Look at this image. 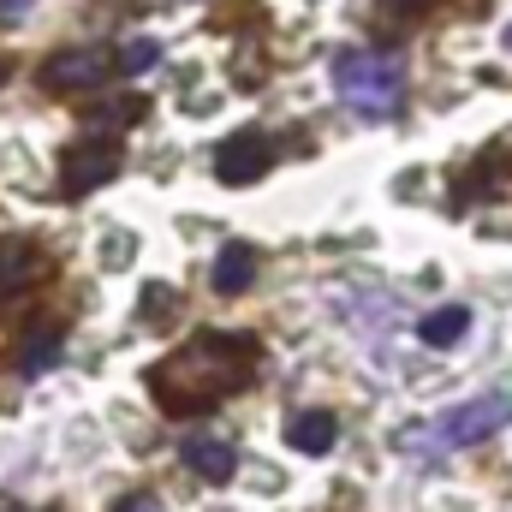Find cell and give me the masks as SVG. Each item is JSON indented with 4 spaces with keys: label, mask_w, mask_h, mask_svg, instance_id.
I'll list each match as a JSON object with an SVG mask.
<instances>
[{
    "label": "cell",
    "mask_w": 512,
    "mask_h": 512,
    "mask_svg": "<svg viewBox=\"0 0 512 512\" xmlns=\"http://www.w3.org/2000/svg\"><path fill=\"white\" fill-rule=\"evenodd\" d=\"M334 90L352 102V114L393 120L399 102H405V66L393 54H376V48H346L334 60Z\"/></svg>",
    "instance_id": "obj_3"
},
{
    "label": "cell",
    "mask_w": 512,
    "mask_h": 512,
    "mask_svg": "<svg viewBox=\"0 0 512 512\" xmlns=\"http://www.w3.org/2000/svg\"><path fill=\"white\" fill-rule=\"evenodd\" d=\"M114 78V54L108 48H66L42 66V90L48 96H90Z\"/></svg>",
    "instance_id": "obj_4"
},
{
    "label": "cell",
    "mask_w": 512,
    "mask_h": 512,
    "mask_svg": "<svg viewBox=\"0 0 512 512\" xmlns=\"http://www.w3.org/2000/svg\"><path fill=\"white\" fill-rule=\"evenodd\" d=\"M251 280H256V251L233 239L227 251L215 256V292H221V298H239V292H245Z\"/></svg>",
    "instance_id": "obj_11"
},
{
    "label": "cell",
    "mask_w": 512,
    "mask_h": 512,
    "mask_svg": "<svg viewBox=\"0 0 512 512\" xmlns=\"http://www.w3.org/2000/svg\"><path fill=\"white\" fill-rule=\"evenodd\" d=\"M507 423H512V387H501V393H477V399H465V405H453V411L405 429L399 447L405 453H459V447H483Z\"/></svg>",
    "instance_id": "obj_2"
},
{
    "label": "cell",
    "mask_w": 512,
    "mask_h": 512,
    "mask_svg": "<svg viewBox=\"0 0 512 512\" xmlns=\"http://www.w3.org/2000/svg\"><path fill=\"white\" fill-rule=\"evenodd\" d=\"M131 239H108V245H102V262H108V268H126V262H131Z\"/></svg>",
    "instance_id": "obj_16"
},
{
    "label": "cell",
    "mask_w": 512,
    "mask_h": 512,
    "mask_svg": "<svg viewBox=\"0 0 512 512\" xmlns=\"http://www.w3.org/2000/svg\"><path fill=\"white\" fill-rule=\"evenodd\" d=\"M114 173H120L114 137H84V143L66 149V161H60V191H66V197H90V191L108 185Z\"/></svg>",
    "instance_id": "obj_5"
},
{
    "label": "cell",
    "mask_w": 512,
    "mask_h": 512,
    "mask_svg": "<svg viewBox=\"0 0 512 512\" xmlns=\"http://www.w3.org/2000/svg\"><path fill=\"white\" fill-rule=\"evenodd\" d=\"M262 370V340L256 334H191L173 358H161L149 370V387H155V405L167 417H197V411H215L221 399L245 393L251 376Z\"/></svg>",
    "instance_id": "obj_1"
},
{
    "label": "cell",
    "mask_w": 512,
    "mask_h": 512,
    "mask_svg": "<svg viewBox=\"0 0 512 512\" xmlns=\"http://www.w3.org/2000/svg\"><path fill=\"white\" fill-rule=\"evenodd\" d=\"M30 6H36V0H0V24H18Z\"/></svg>",
    "instance_id": "obj_17"
},
{
    "label": "cell",
    "mask_w": 512,
    "mask_h": 512,
    "mask_svg": "<svg viewBox=\"0 0 512 512\" xmlns=\"http://www.w3.org/2000/svg\"><path fill=\"white\" fill-rule=\"evenodd\" d=\"M268 167H274V149H268V137H256V131H233V137L215 149V179H221V185H256Z\"/></svg>",
    "instance_id": "obj_6"
},
{
    "label": "cell",
    "mask_w": 512,
    "mask_h": 512,
    "mask_svg": "<svg viewBox=\"0 0 512 512\" xmlns=\"http://www.w3.org/2000/svg\"><path fill=\"white\" fill-rule=\"evenodd\" d=\"M507 48H512V30H507Z\"/></svg>",
    "instance_id": "obj_20"
},
{
    "label": "cell",
    "mask_w": 512,
    "mask_h": 512,
    "mask_svg": "<svg viewBox=\"0 0 512 512\" xmlns=\"http://www.w3.org/2000/svg\"><path fill=\"white\" fill-rule=\"evenodd\" d=\"M54 274V262L42 256V245L30 239H0V298H18L30 286H42Z\"/></svg>",
    "instance_id": "obj_7"
},
{
    "label": "cell",
    "mask_w": 512,
    "mask_h": 512,
    "mask_svg": "<svg viewBox=\"0 0 512 512\" xmlns=\"http://www.w3.org/2000/svg\"><path fill=\"white\" fill-rule=\"evenodd\" d=\"M24 358H18V370L24 376H42V370H54L60 364V352H66V328H54V322H36L30 334H24V346H18Z\"/></svg>",
    "instance_id": "obj_10"
},
{
    "label": "cell",
    "mask_w": 512,
    "mask_h": 512,
    "mask_svg": "<svg viewBox=\"0 0 512 512\" xmlns=\"http://www.w3.org/2000/svg\"><path fill=\"white\" fill-rule=\"evenodd\" d=\"M387 12H423V6H435V0H382Z\"/></svg>",
    "instance_id": "obj_18"
},
{
    "label": "cell",
    "mask_w": 512,
    "mask_h": 512,
    "mask_svg": "<svg viewBox=\"0 0 512 512\" xmlns=\"http://www.w3.org/2000/svg\"><path fill=\"white\" fill-rule=\"evenodd\" d=\"M471 328V310L465 304H447V310H429L423 322H417V334H423V346H453L459 334Z\"/></svg>",
    "instance_id": "obj_12"
},
{
    "label": "cell",
    "mask_w": 512,
    "mask_h": 512,
    "mask_svg": "<svg viewBox=\"0 0 512 512\" xmlns=\"http://www.w3.org/2000/svg\"><path fill=\"white\" fill-rule=\"evenodd\" d=\"M286 441H292L304 459H322V453H334L340 423H334V411H298V417L286 423Z\"/></svg>",
    "instance_id": "obj_9"
},
{
    "label": "cell",
    "mask_w": 512,
    "mask_h": 512,
    "mask_svg": "<svg viewBox=\"0 0 512 512\" xmlns=\"http://www.w3.org/2000/svg\"><path fill=\"white\" fill-rule=\"evenodd\" d=\"M0 84H6V60H0Z\"/></svg>",
    "instance_id": "obj_19"
},
{
    "label": "cell",
    "mask_w": 512,
    "mask_h": 512,
    "mask_svg": "<svg viewBox=\"0 0 512 512\" xmlns=\"http://www.w3.org/2000/svg\"><path fill=\"white\" fill-rule=\"evenodd\" d=\"M114 512H167V507H161V495H126Z\"/></svg>",
    "instance_id": "obj_15"
},
{
    "label": "cell",
    "mask_w": 512,
    "mask_h": 512,
    "mask_svg": "<svg viewBox=\"0 0 512 512\" xmlns=\"http://www.w3.org/2000/svg\"><path fill=\"white\" fill-rule=\"evenodd\" d=\"M173 286H143V322H167L173 316Z\"/></svg>",
    "instance_id": "obj_14"
},
{
    "label": "cell",
    "mask_w": 512,
    "mask_h": 512,
    "mask_svg": "<svg viewBox=\"0 0 512 512\" xmlns=\"http://www.w3.org/2000/svg\"><path fill=\"white\" fill-rule=\"evenodd\" d=\"M179 453H185V465H191L203 483H233V471H239V453H233L227 441H215V435H191Z\"/></svg>",
    "instance_id": "obj_8"
},
{
    "label": "cell",
    "mask_w": 512,
    "mask_h": 512,
    "mask_svg": "<svg viewBox=\"0 0 512 512\" xmlns=\"http://www.w3.org/2000/svg\"><path fill=\"white\" fill-rule=\"evenodd\" d=\"M161 60V42H149V36H137V42H126L120 54H114V72H149Z\"/></svg>",
    "instance_id": "obj_13"
}]
</instances>
